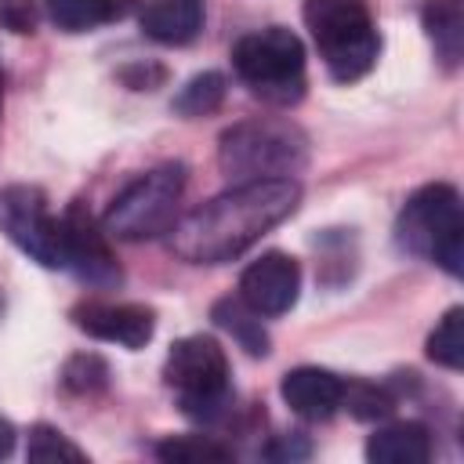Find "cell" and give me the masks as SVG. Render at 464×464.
Instances as JSON below:
<instances>
[{
  "instance_id": "1",
  "label": "cell",
  "mask_w": 464,
  "mask_h": 464,
  "mask_svg": "<svg viewBox=\"0 0 464 464\" xmlns=\"http://www.w3.org/2000/svg\"><path fill=\"white\" fill-rule=\"evenodd\" d=\"M301 203L294 178L239 181L196 207L170 228V250L188 265H221L250 250L268 228L286 221Z\"/></svg>"
},
{
  "instance_id": "2",
  "label": "cell",
  "mask_w": 464,
  "mask_h": 464,
  "mask_svg": "<svg viewBox=\"0 0 464 464\" xmlns=\"http://www.w3.org/2000/svg\"><path fill=\"white\" fill-rule=\"evenodd\" d=\"M304 25L334 80L352 83L373 69L381 36L366 0H304Z\"/></svg>"
},
{
  "instance_id": "3",
  "label": "cell",
  "mask_w": 464,
  "mask_h": 464,
  "mask_svg": "<svg viewBox=\"0 0 464 464\" xmlns=\"http://www.w3.org/2000/svg\"><path fill=\"white\" fill-rule=\"evenodd\" d=\"M395 239L402 250L435 261L450 276L464 272V210L460 192L446 181L413 192L395 221Z\"/></svg>"
},
{
  "instance_id": "4",
  "label": "cell",
  "mask_w": 464,
  "mask_h": 464,
  "mask_svg": "<svg viewBox=\"0 0 464 464\" xmlns=\"http://www.w3.org/2000/svg\"><path fill=\"white\" fill-rule=\"evenodd\" d=\"M308 141L290 120H243L221 134L218 163L236 181L290 178L304 167Z\"/></svg>"
},
{
  "instance_id": "5",
  "label": "cell",
  "mask_w": 464,
  "mask_h": 464,
  "mask_svg": "<svg viewBox=\"0 0 464 464\" xmlns=\"http://www.w3.org/2000/svg\"><path fill=\"white\" fill-rule=\"evenodd\" d=\"M163 381L178 392V402L192 420L214 424L232 406L228 359L214 337L192 334V337L174 341L163 362Z\"/></svg>"
},
{
  "instance_id": "6",
  "label": "cell",
  "mask_w": 464,
  "mask_h": 464,
  "mask_svg": "<svg viewBox=\"0 0 464 464\" xmlns=\"http://www.w3.org/2000/svg\"><path fill=\"white\" fill-rule=\"evenodd\" d=\"M232 69L257 98L272 105H294L304 94V47L283 25L239 36L232 47Z\"/></svg>"
},
{
  "instance_id": "7",
  "label": "cell",
  "mask_w": 464,
  "mask_h": 464,
  "mask_svg": "<svg viewBox=\"0 0 464 464\" xmlns=\"http://www.w3.org/2000/svg\"><path fill=\"white\" fill-rule=\"evenodd\" d=\"M181 192H185V167L181 163H163V167L141 174L138 181H130L112 199L102 225L116 239H130V243L156 239V236L174 228Z\"/></svg>"
},
{
  "instance_id": "8",
  "label": "cell",
  "mask_w": 464,
  "mask_h": 464,
  "mask_svg": "<svg viewBox=\"0 0 464 464\" xmlns=\"http://www.w3.org/2000/svg\"><path fill=\"white\" fill-rule=\"evenodd\" d=\"M0 228L18 250L44 268H62V225L47 210V196L33 185H11L0 196Z\"/></svg>"
},
{
  "instance_id": "9",
  "label": "cell",
  "mask_w": 464,
  "mask_h": 464,
  "mask_svg": "<svg viewBox=\"0 0 464 464\" xmlns=\"http://www.w3.org/2000/svg\"><path fill=\"white\" fill-rule=\"evenodd\" d=\"M58 225H62V268H72L91 286H116L123 279L105 225H98L80 199L69 203Z\"/></svg>"
},
{
  "instance_id": "10",
  "label": "cell",
  "mask_w": 464,
  "mask_h": 464,
  "mask_svg": "<svg viewBox=\"0 0 464 464\" xmlns=\"http://www.w3.org/2000/svg\"><path fill=\"white\" fill-rule=\"evenodd\" d=\"M301 290V265L290 254L268 250L257 261H250L239 276V297L257 315H283L294 308Z\"/></svg>"
},
{
  "instance_id": "11",
  "label": "cell",
  "mask_w": 464,
  "mask_h": 464,
  "mask_svg": "<svg viewBox=\"0 0 464 464\" xmlns=\"http://www.w3.org/2000/svg\"><path fill=\"white\" fill-rule=\"evenodd\" d=\"M72 323L87 337H98V341H109V344H123V348H145L152 341V330H156V319H152V312L145 304H98V301H87V304L72 308Z\"/></svg>"
},
{
  "instance_id": "12",
  "label": "cell",
  "mask_w": 464,
  "mask_h": 464,
  "mask_svg": "<svg viewBox=\"0 0 464 464\" xmlns=\"http://www.w3.org/2000/svg\"><path fill=\"white\" fill-rule=\"evenodd\" d=\"M341 388L344 381L323 366H297L283 377L279 392H283V402L304 417V420H326L341 410Z\"/></svg>"
},
{
  "instance_id": "13",
  "label": "cell",
  "mask_w": 464,
  "mask_h": 464,
  "mask_svg": "<svg viewBox=\"0 0 464 464\" xmlns=\"http://www.w3.org/2000/svg\"><path fill=\"white\" fill-rule=\"evenodd\" d=\"M203 0H145L141 4V33L156 44H188L203 29Z\"/></svg>"
},
{
  "instance_id": "14",
  "label": "cell",
  "mask_w": 464,
  "mask_h": 464,
  "mask_svg": "<svg viewBox=\"0 0 464 464\" xmlns=\"http://www.w3.org/2000/svg\"><path fill=\"white\" fill-rule=\"evenodd\" d=\"M428 457H431V435L417 420H399V424L377 428L366 439L370 464H424Z\"/></svg>"
},
{
  "instance_id": "15",
  "label": "cell",
  "mask_w": 464,
  "mask_h": 464,
  "mask_svg": "<svg viewBox=\"0 0 464 464\" xmlns=\"http://www.w3.org/2000/svg\"><path fill=\"white\" fill-rule=\"evenodd\" d=\"M47 18L65 33H87L116 22L138 7V0H44Z\"/></svg>"
},
{
  "instance_id": "16",
  "label": "cell",
  "mask_w": 464,
  "mask_h": 464,
  "mask_svg": "<svg viewBox=\"0 0 464 464\" xmlns=\"http://www.w3.org/2000/svg\"><path fill=\"white\" fill-rule=\"evenodd\" d=\"M424 33L435 44V54L453 69L464 54V0H428Z\"/></svg>"
},
{
  "instance_id": "17",
  "label": "cell",
  "mask_w": 464,
  "mask_h": 464,
  "mask_svg": "<svg viewBox=\"0 0 464 464\" xmlns=\"http://www.w3.org/2000/svg\"><path fill=\"white\" fill-rule=\"evenodd\" d=\"M210 315L225 334H232L239 341V348H246L250 355H268V330H265L261 315L243 297H221Z\"/></svg>"
},
{
  "instance_id": "18",
  "label": "cell",
  "mask_w": 464,
  "mask_h": 464,
  "mask_svg": "<svg viewBox=\"0 0 464 464\" xmlns=\"http://www.w3.org/2000/svg\"><path fill=\"white\" fill-rule=\"evenodd\" d=\"M25 460H33V464H83L87 453L65 431L51 428V424H33L29 442H25Z\"/></svg>"
},
{
  "instance_id": "19",
  "label": "cell",
  "mask_w": 464,
  "mask_h": 464,
  "mask_svg": "<svg viewBox=\"0 0 464 464\" xmlns=\"http://www.w3.org/2000/svg\"><path fill=\"white\" fill-rule=\"evenodd\" d=\"M428 359L446 370L464 366V308H450L439 319V326L428 337Z\"/></svg>"
},
{
  "instance_id": "20",
  "label": "cell",
  "mask_w": 464,
  "mask_h": 464,
  "mask_svg": "<svg viewBox=\"0 0 464 464\" xmlns=\"http://www.w3.org/2000/svg\"><path fill=\"white\" fill-rule=\"evenodd\" d=\"M341 406L359 420H384L395 410V395L373 381H348L341 388Z\"/></svg>"
},
{
  "instance_id": "21",
  "label": "cell",
  "mask_w": 464,
  "mask_h": 464,
  "mask_svg": "<svg viewBox=\"0 0 464 464\" xmlns=\"http://www.w3.org/2000/svg\"><path fill=\"white\" fill-rule=\"evenodd\" d=\"M156 457L167 464H214V460H232V450L203 435H178V439L170 435L156 446Z\"/></svg>"
},
{
  "instance_id": "22",
  "label": "cell",
  "mask_w": 464,
  "mask_h": 464,
  "mask_svg": "<svg viewBox=\"0 0 464 464\" xmlns=\"http://www.w3.org/2000/svg\"><path fill=\"white\" fill-rule=\"evenodd\" d=\"M225 102V76L221 72H199L174 94V112L181 116H207Z\"/></svg>"
},
{
  "instance_id": "23",
  "label": "cell",
  "mask_w": 464,
  "mask_h": 464,
  "mask_svg": "<svg viewBox=\"0 0 464 464\" xmlns=\"http://www.w3.org/2000/svg\"><path fill=\"white\" fill-rule=\"evenodd\" d=\"M62 384H65V392H72V395H94V392H102V388L109 384V366H105L102 355L80 352V355H72V359L65 362Z\"/></svg>"
},
{
  "instance_id": "24",
  "label": "cell",
  "mask_w": 464,
  "mask_h": 464,
  "mask_svg": "<svg viewBox=\"0 0 464 464\" xmlns=\"http://www.w3.org/2000/svg\"><path fill=\"white\" fill-rule=\"evenodd\" d=\"M33 4L29 0H0V25L11 33H33Z\"/></svg>"
},
{
  "instance_id": "25",
  "label": "cell",
  "mask_w": 464,
  "mask_h": 464,
  "mask_svg": "<svg viewBox=\"0 0 464 464\" xmlns=\"http://www.w3.org/2000/svg\"><path fill=\"white\" fill-rule=\"evenodd\" d=\"M14 450V424L7 417H0V460Z\"/></svg>"
},
{
  "instance_id": "26",
  "label": "cell",
  "mask_w": 464,
  "mask_h": 464,
  "mask_svg": "<svg viewBox=\"0 0 464 464\" xmlns=\"http://www.w3.org/2000/svg\"><path fill=\"white\" fill-rule=\"evenodd\" d=\"M0 109H4V80H0Z\"/></svg>"
}]
</instances>
